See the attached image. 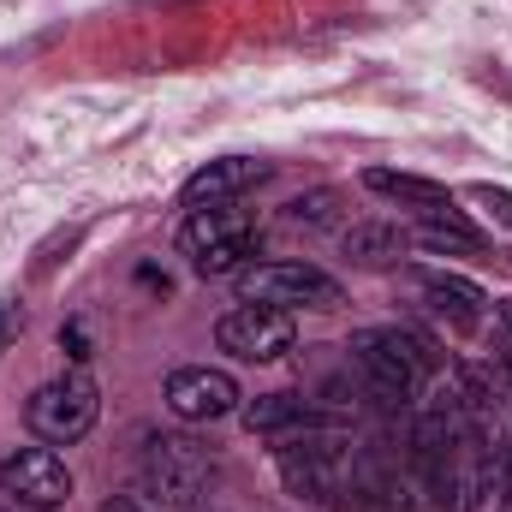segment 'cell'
Returning a JSON list of instances; mask_svg holds the SVG:
<instances>
[{"label":"cell","instance_id":"1","mask_svg":"<svg viewBox=\"0 0 512 512\" xmlns=\"http://www.w3.org/2000/svg\"><path fill=\"white\" fill-rule=\"evenodd\" d=\"M274 465H280V483H286L298 501H334V495H352L358 453H352V441H346L334 423H316V429L280 435Z\"/></svg>","mask_w":512,"mask_h":512},{"label":"cell","instance_id":"2","mask_svg":"<svg viewBox=\"0 0 512 512\" xmlns=\"http://www.w3.org/2000/svg\"><path fill=\"white\" fill-rule=\"evenodd\" d=\"M352 370L376 405H411L429 382V346L405 328H364L352 334Z\"/></svg>","mask_w":512,"mask_h":512},{"label":"cell","instance_id":"3","mask_svg":"<svg viewBox=\"0 0 512 512\" xmlns=\"http://www.w3.org/2000/svg\"><path fill=\"white\" fill-rule=\"evenodd\" d=\"M179 251L191 256L197 274H239L245 256L256 251V221L239 209V203L191 209L185 227H179Z\"/></svg>","mask_w":512,"mask_h":512},{"label":"cell","instance_id":"4","mask_svg":"<svg viewBox=\"0 0 512 512\" xmlns=\"http://www.w3.org/2000/svg\"><path fill=\"white\" fill-rule=\"evenodd\" d=\"M239 304H274V310H340L346 292L334 274L310 268V262H256L233 274Z\"/></svg>","mask_w":512,"mask_h":512},{"label":"cell","instance_id":"5","mask_svg":"<svg viewBox=\"0 0 512 512\" xmlns=\"http://www.w3.org/2000/svg\"><path fill=\"white\" fill-rule=\"evenodd\" d=\"M96 411H102V399H96V382H90L84 370H72V376H60V382H42L24 399V423H30V435L48 441V447L84 441V435L96 429Z\"/></svg>","mask_w":512,"mask_h":512},{"label":"cell","instance_id":"6","mask_svg":"<svg viewBox=\"0 0 512 512\" xmlns=\"http://www.w3.org/2000/svg\"><path fill=\"white\" fill-rule=\"evenodd\" d=\"M143 483L167 507H197L209 495V483H215V459L191 435H155L143 447Z\"/></svg>","mask_w":512,"mask_h":512},{"label":"cell","instance_id":"7","mask_svg":"<svg viewBox=\"0 0 512 512\" xmlns=\"http://www.w3.org/2000/svg\"><path fill=\"white\" fill-rule=\"evenodd\" d=\"M0 489L18 501V507H36V512H54L72 501V471L54 447H18L0 459Z\"/></svg>","mask_w":512,"mask_h":512},{"label":"cell","instance_id":"8","mask_svg":"<svg viewBox=\"0 0 512 512\" xmlns=\"http://www.w3.org/2000/svg\"><path fill=\"white\" fill-rule=\"evenodd\" d=\"M221 352L245 358V364H274L280 352H292L298 328H292V310H274V304H239L233 316H221L215 328Z\"/></svg>","mask_w":512,"mask_h":512},{"label":"cell","instance_id":"9","mask_svg":"<svg viewBox=\"0 0 512 512\" xmlns=\"http://www.w3.org/2000/svg\"><path fill=\"white\" fill-rule=\"evenodd\" d=\"M167 411L185 417V423H215L227 411H239V387L227 370H209V364H185L167 376Z\"/></svg>","mask_w":512,"mask_h":512},{"label":"cell","instance_id":"10","mask_svg":"<svg viewBox=\"0 0 512 512\" xmlns=\"http://www.w3.org/2000/svg\"><path fill=\"white\" fill-rule=\"evenodd\" d=\"M268 179V161L251 155H227V161H209L203 173L185 179V209H209V203H239L245 191H256Z\"/></svg>","mask_w":512,"mask_h":512},{"label":"cell","instance_id":"11","mask_svg":"<svg viewBox=\"0 0 512 512\" xmlns=\"http://www.w3.org/2000/svg\"><path fill=\"white\" fill-rule=\"evenodd\" d=\"M417 292H423V298H429V310H435L441 322H453L459 334H471V328L483 322V304H489L471 280H459V274H435V268H423V274H417Z\"/></svg>","mask_w":512,"mask_h":512},{"label":"cell","instance_id":"12","mask_svg":"<svg viewBox=\"0 0 512 512\" xmlns=\"http://www.w3.org/2000/svg\"><path fill=\"white\" fill-rule=\"evenodd\" d=\"M245 417V429L251 435H292V429H316V423H334V417H322L310 399H298V393H256L251 405L239 411Z\"/></svg>","mask_w":512,"mask_h":512},{"label":"cell","instance_id":"13","mask_svg":"<svg viewBox=\"0 0 512 512\" xmlns=\"http://www.w3.org/2000/svg\"><path fill=\"white\" fill-rule=\"evenodd\" d=\"M364 185H370L376 197L411 203V209H447V203H453V197H447V185L417 179V173H393V167H370V173H364Z\"/></svg>","mask_w":512,"mask_h":512},{"label":"cell","instance_id":"14","mask_svg":"<svg viewBox=\"0 0 512 512\" xmlns=\"http://www.w3.org/2000/svg\"><path fill=\"white\" fill-rule=\"evenodd\" d=\"M411 245V233H399V227H382V221H370V227H352L346 233V256L358 262V268H393L399 256Z\"/></svg>","mask_w":512,"mask_h":512},{"label":"cell","instance_id":"15","mask_svg":"<svg viewBox=\"0 0 512 512\" xmlns=\"http://www.w3.org/2000/svg\"><path fill=\"white\" fill-rule=\"evenodd\" d=\"M417 245H429V251H489L483 245V233L477 227H465L459 215H453V203L447 209H423V227H417Z\"/></svg>","mask_w":512,"mask_h":512},{"label":"cell","instance_id":"16","mask_svg":"<svg viewBox=\"0 0 512 512\" xmlns=\"http://www.w3.org/2000/svg\"><path fill=\"white\" fill-rule=\"evenodd\" d=\"M334 209H340V191H310V197L286 203V221L292 227H334Z\"/></svg>","mask_w":512,"mask_h":512},{"label":"cell","instance_id":"17","mask_svg":"<svg viewBox=\"0 0 512 512\" xmlns=\"http://www.w3.org/2000/svg\"><path fill=\"white\" fill-rule=\"evenodd\" d=\"M465 197H471V203H483V209H489V215H495V221H501V227L512 233V191H495V185H471Z\"/></svg>","mask_w":512,"mask_h":512},{"label":"cell","instance_id":"18","mask_svg":"<svg viewBox=\"0 0 512 512\" xmlns=\"http://www.w3.org/2000/svg\"><path fill=\"white\" fill-rule=\"evenodd\" d=\"M495 393L507 399V417H512V334H501V352H495Z\"/></svg>","mask_w":512,"mask_h":512},{"label":"cell","instance_id":"19","mask_svg":"<svg viewBox=\"0 0 512 512\" xmlns=\"http://www.w3.org/2000/svg\"><path fill=\"white\" fill-rule=\"evenodd\" d=\"M495 495H501V512H512V441L495 453Z\"/></svg>","mask_w":512,"mask_h":512},{"label":"cell","instance_id":"20","mask_svg":"<svg viewBox=\"0 0 512 512\" xmlns=\"http://www.w3.org/2000/svg\"><path fill=\"white\" fill-rule=\"evenodd\" d=\"M18 328H24V322H18V304H0V352L18 340Z\"/></svg>","mask_w":512,"mask_h":512},{"label":"cell","instance_id":"21","mask_svg":"<svg viewBox=\"0 0 512 512\" xmlns=\"http://www.w3.org/2000/svg\"><path fill=\"white\" fill-rule=\"evenodd\" d=\"M102 512H143L131 495H114V501H102Z\"/></svg>","mask_w":512,"mask_h":512}]
</instances>
